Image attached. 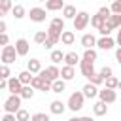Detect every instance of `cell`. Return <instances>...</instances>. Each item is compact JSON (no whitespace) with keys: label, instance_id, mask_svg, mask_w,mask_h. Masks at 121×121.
I'll return each instance as SVG.
<instances>
[{"label":"cell","instance_id":"1","mask_svg":"<svg viewBox=\"0 0 121 121\" xmlns=\"http://www.w3.org/2000/svg\"><path fill=\"white\" fill-rule=\"evenodd\" d=\"M83 102H85V95H83V91H74L70 96H68V102H66V106H68V110L70 112H79L81 108H83Z\"/></svg>","mask_w":121,"mask_h":121},{"label":"cell","instance_id":"2","mask_svg":"<svg viewBox=\"0 0 121 121\" xmlns=\"http://www.w3.org/2000/svg\"><path fill=\"white\" fill-rule=\"evenodd\" d=\"M36 91H43V93H51V85H53V81L49 79V78H45V76H42V74H36L34 78H32V83H30Z\"/></svg>","mask_w":121,"mask_h":121},{"label":"cell","instance_id":"3","mask_svg":"<svg viewBox=\"0 0 121 121\" xmlns=\"http://www.w3.org/2000/svg\"><path fill=\"white\" fill-rule=\"evenodd\" d=\"M21 100H23L21 95H13V93H9V96L4 100V112H11V113H15V112L21 108Z\"/></svg>","mask_w":121,"mask_h":121},{"label":"cell","instance_id":"4","mask_svg":"<svg viewBox=\"0 0 121 121\" xmlns=\"http://www.w3.org/2000/svg\"><path fill=\"white\" fill-rule=\"evenodd\" d=\"M17 57H19V53H17L15 45H4V47H2L0 60H2L4 64H11V62H15V59H17Z\"/></svg>","mask_w":121,"mask_h":121},{"label":"cell","instance_id":"5","mask_svg":"<svg viewBox=\"0 0 121 121\" xmlns=\"http://www.w3.org/2000/svg\"><path fill=\"white\" fill-rule=\"evenodd\" d=\"M89 23H91V15L87 11H78V15L74 17V30H85Z\"/></svg>","mask_w":121,"mask_h":121},{"label":"cell","instance_id":"6","mask_svg":"<svg viewBox=\"0 0 121 121\" xmlns=\"http://www.w3.org/2000/svg\"><path fill=\"white\" fill-rule=\"evenodd\" d=\"M79 70H81V76H85L87 79L95 74V60H89V59H83L79 60Z\"/></svg>","mask_w":121,"mask_h":121},{"label":"cell","instance_id":"7","mask_svg":"<svg viewBox=\"0 0 121 121\" xmlns=\"http://www.w3.org/2000/svg\"><path fill=\"white\" fill-rule=\"evenodd\" d=\"M98 98H100V100H104V102H108V104H113V102L117 100V93H115V89L104 87V89H100V91H98Z\"/></svg>","mask_w":121,"mask_h":121},{"label":"cell","instance_id":"8","mask_svg":"<svg viewBox=\"0 0 121 121\" xmlns=\"http://www.w3.org/2000/svg\"><path fill=\"white\" fill-rule=\"evenodd\" d=\"M45 8H30V11H28V17H30V21L32 23H43L45 21Z\"/></svg>","mask_w":121,"mask_h":121},{"label":"cell","instance_id":"9","mask_svg":"<svg viewBox=\"0 0 121 121\" xmlns=\"http://www.w3.org/2000/svg\"><path fill=\"white\" fill-rule=\"evenodd\" d=\"M38 74H42V76L49 78L51 81H55V79H59V78H60V70L57 68V64H55V62H53L51 66H47V68H42Z\"/></svg>","mask_w":121,"mask_h":121},{"label":"cell","instance_id":"10","mask_svg":"<svg viewBox=\"0 0 121 121\" xmlns=\"http://www.w3.org/2000/svg\"><path fill=\"white\" fill-rule=\"evenodd\" d=\"M115 43H117V42H115L112 36H100L98 42H96V47L102 49V51H110V49H113Z\"/></svg>","mask_w":121,"mask_h":121},{"label":"cell","instance_id":"11","mask_svg":"<svg viewBox=\"0 0 121 121\" xmlns=\"http://www.w3.org/2000/svg\"><path fill=\"white\" fill-rule=\"evenodd\" d=\"M81 91H83L85 98H96L100 89H98V85H96V83H93V81H87V83L81 87Z\"/></svg>","mask_w":121,"mask_h":121},{"label":"cell","instance_id":"12","mask_svg":"<svg viewBox=\"0 0 121 121\" xmlns=\"http://www.w3.org/2000/svg\"><path fill=\"white\" fill-rule=\"evenodd\" d=\"M21 89H23V81L19 79V76H11L8 79V91L13 93V95H19Z\"/></svg>","mask_w":121,"mask_h":121},{"label":"cell","instance_id":"13","mask_svg":"<svg viewBox=\"0 0 121 121\" xmlns=\"http://www.w3.org/2000/svg\"><path fill=\"white\" fill-rule=\"evenodd\" d=\"M15 49H17L19 57H26V55H28V49H30V43H28V40H25V38H19V40L15 42Z\"/></svg>","mask_w":121,"mask_h":121},{"label":"cell","instance_id":"14","mask_svg":"<svg viewBox=\"0 0 121 121\" xmlns=\"http://www.w3.org/2000/svg\"><path fill=\"white\" fill-rule=\"evenodd\" d=\"M66 104L62 102V100H51V104H49V110H51V113L53 115H62L64 112H66Z\"/></svg>","mask_w":121,"mask_h":121},{"label":"cell","instance_id":"15","mask_svg":"<svg viewBox=\"0 0 121 121\" xmlns=\"http://www.w3.org/2000/svg\"><path fill=\"white\" fill-rule=\"evenodd\" d=\"M93 113L96 115V117H102V115H106L108 113V102H104V100H96L95 104H93Z\"/></svg>","mask_w":121,"mask_h":121},{"label":"cell","instance_id":"16","mask_svg":"<svg viewBox=\"0 0 121 121\" xmlns=\"http://www.w3.org/2000/svg\"><path fill=\"white\" fill-rule=\"evenodd\" d=\"M96 38H95V34H91V32H87V34H83L81 36V40H79V43H81V47L83 49H87V47H95L96 45Z\"/></svg>","mask_w":121,"mask_h":121},{"label":"cell","instance_id":"17","mask_svg":"<svg viewBox=\"0 0 121 121\" xmlns=\"http://www.w3.org/2000/svg\"><path fill=\"white\" fill-rule=\"evenodd\" d=\"M60 78L66 79V81H72L76 78V66H70V64H64L60 68Z\"/></svg>","mask_w":121,"mask_h":121},{"label":"cell","instance_id":"18","mask_svg":"<svg viewBox=\"0 0 121 121\" xmlns=\"http://www.w3.org/2000/svg\"><path fill=\"white\" fill-rule=\"evenodd\" d=\"M64 91H66V79H62V78L55 79V81H53V85H51V93L60 95V93H64Z\"/></svg>","mask_w":121,"mask_h":121},{"label":"cell","instance_id":"19","mask_svg":"<svg viewBox=\"0 0 121 121\" xmlns=\"http://www.w3.org/2000/svg\"><path fill=\"white\" fill-rule=\"evenodd\" d=\"M76 42V34L72 32V30H62V34H60V43L62 45H72Z\"/></svg>","mask_w":121,"mask_h":121},{"label":"cell","instance_id":"20","mask_svg":"<svg viewBox=\"0 0 121 121\" xmlns=\"http://www.w3.org/2000/svg\"><path fill=\"white\" fill-rule=\"evenodd\" d=\"M66 4H64V0H47L45 2V9L47 11H59V9H62Z\"/></svg>","mask_w":121,"mask_h":121},{"label":"cell","instance_id":"21","mask_svg":"<svg viewBox=\"0 0 121 121\" xmlns=\"http://www.w3.org/2000/svg\"><path fill=\"white\" fill-rule=\"evenodd\" d=\"M79 60H81V57H79L76 51H70V53H66V55H64V64L76 66V64H79Z\"/></svg>","mask_w":121,"mask_h":121},{"label":"cell","instance_id":"22","mask_svg":"<svg viewBox=\"0 0 121 121\" xmlns=\"http://www.w3.org/2000/svg\"><path fill=\"white\" fill-rule=\"evenodd\" d=\"M78 15V11H76V6H72V4H66L64 8H62V17L64 19H72L74 21V17Z\"/></svg>","mask_w":121,"mask_h":121},{"label":"cell","instance_id":"23","mask_svg":"<svg viewBox=\"0 0 121 121\" xmlns=\"http://www.w3.org/2000/svg\"><path fill=\"white\" fill-rule=\"evenodd\" d=\"M26 68H28L32 74H38V72L42 70V62H40V59H30V60H26Z\"/></svg>","mask_w":121,"mask_h":121},{"label":"cell","instance_id":"24","mask_svg":"<svg viewBox=\"0 0 121 121\" xmlns=\"http://www.w3.org/2000/svg\"><path fill=\"white\" fill-rule=\"evenodd\" d=\"M64 55H66V53H62L60 49H53L51 55H49V59H51V62L59 64V62H64Z\"/></svg>","mask_w":121,"mask_h":121},{"label":"cell","instance_id":"25","mask_svg":"<svg viewBox=\"0 0 121 121\" xmlns=\"http://www.w3.org/2000/svg\"><path fill=\"white\" fill-rule=\"evenodd\" d=\"M17 76H19V79L23 81V85H28V83H32V78H34V74H32L28 68H26V70H23V72H19Z\"/></svg>","mask_w":121,"mask_h":121},{"label":"cell","instance_id":"26","mask_svg":"<svg viewBox=\"0 0 121 121\" xmlns=\"http://www.w3.org/2000/svg\"><path fill=\"white\" fill-rule=\"evenodd\" d=\"M34 91H36V89L28 83V85H23V89H21V93H19V95H21L25 100H30V98L34 96Z\"/></svg>","mask_w":121,"mask_h":121},{"label":"cell","instance_id":"27","mask_svg":"<svg viewBox=\"0 0 121 121\" xmlns=\"http://www.w3.org/2000/svg\"><path fill=\"white\" fill-rule=\"evenodd\" d=\"M25 13H26V11H25V8H23L21 4H15V6H13V9H11V15H13V19H17V21H19V19H23V17H25Z\"/></svg>","mask_w":121,"mask_h":121},{"label":"cell","instance_id":"28","mask_svg":"<svg viewBox=\"0 0 121 121\" xmlns=\"http://www.w3.org/2000/svg\"><path fill=\"white\" fill-rule=\"evenodd\" d=\"M11 9H13L11 0H0V15H2V17L8 15V11H11Z\"/></svg>","mask_w":121,"mask_h":121},{"label":"cell","instance_id":"29","mask_svg":"<svg viewBox=\"0 0 121 121\" xmlns=\"http://www.w3.org/2000/svg\"><path fill=\"white\" fill-rule=\"evenodd\" d=\"M106 21H108V19H104V17H102L100 13H96V15H93V17H91V25H93V26H95L96 30H98V28H100V26H102V25H104Z\"/></svg>","mask_w":121,"mask_h":121},{"label":"cell","instance_id":"30","mask_svg":"<svg viewBox=\"0 0 121 121\" xmlns=\"http://www.w3.org/2000/svg\"><path fill=\"white\" fill-rule=\"evenodd\" d=\"M81 57H83V59H89V60H96V59H98V53H96L95 47H87Z\"/></svg>","mask_w":121,"mask_h":121},{"label":"cell","instance_id":"31","mask_svg":"<svg viewBox=\"0 0 121 121\" xmlns=\"http://www.w3.org/2000/svg\"><path fill=\"white\" fill-rule=\"evenodd\" d=\"M45 40H47V30H38V32L34 34V42H36L38 45H43Z\"/></svg>","mask_w":121,"mask_h":121},{"label":"cell","instance_id":"32","mask_svg":"<svg viewBox=\"0 0 121 121\" xmlns=\"http://www.w3.org/2000/svg\"><path fill=\"white\" fill-rule=\"evenodd\" d=\"M108 23H110L113 28H119V26H121V13H112L110 19H108Z\"/></svg>","mask_w":121,"mask_h":121},{"label":"cell","instance_id":"33","mask_svg":"<svg viewBox=\"0 0 121 121\" xmlns=\"http://www.w3.org/2000/svg\"><path fill=\"white\" fill-rule=\"evenodd\" d=\"M64 21H66L64 17H53L49 25H51V26H55V28H59V30H64Z\"/></svg>","mask_w":121,"mask_h":121},{"label":"cell","instance_id":"34","mask_svg":"<svg viewBox=\"0 0 121 121\" xmlns=\"http://www.w3.org/2000/svg\"><path fill=\"white\" fill-rule=\"evenodd\" d=\"M15 115H17V121H28V119H32V115H30L26 110H23V108H19V110L15 112Z\"/></svg>","mask_w":121,"mask_h":121},{"label":"cell","instance_id":"35","mask_svg":"<svg viewBox=\"0 0 121 121\" xmlns=\"http://www.w3.org/2000/svg\"><path fill=\"white\" fill-rule=\"evenodd\" d=\"M112 30H113V26H112V25H110L108 21H106V23H104V25H102V26L98 28L100 36H110V34H112Z\"/></svg>","mask_w":121,"mask_h":121},{"label":"cell","instance_id":"36","mask_svg":"<svg viewBox=\"0 0 121 121\" xmlns=\"http://www.w3.org/2000/svg\"><path fill=\"white\" fill-rule=\"evenodd\" d=\"M106 87H110V89H117V85H119V79L115 78V76H110V78H106Z\"/></svg>","mask_w":121,"mask_h":121},{"label":"cell","instance_id":"37","mask_svg":"<svg viewBox=\"0 0 121 121\" xmlns=\"http://www.w3.org/2000/svg\"><path fill=\"white\" fill-rule=\"evenodd\" d=\"M0 78H11V70H9V64H4L2 62V66H0Z\"/></svg>","mask_w":121,"mask_h":121},{"label":"cell","instance_id":"38","mask_svg":"<svg viewBox=\"0 0 121 121\" xmlns=\"http://www.w3.org/2000/svg\"><path fill=\"white\" fill-rule=\"evenodd\" d=\"M89 81H93V83H96V85H102V83H104V76H102L100 72H95V74L89 78Z\"/></svg>","mask_w":121,"mask_h":121},{"label":"cell","instance_id":"39","mask_svg":"<svg viewBox=\"0 0 121 121\" xmlns=\"http://www.w3.org/2000/svg\"><path fill=\"white\" fill-rule=\"evenodd\" d=\"M96 13H100L104 19H110V15H112V8H108V6H102V8H100Z\"/></svg>","mask_w":121,"mask_h":121},{"label":"cell","instance_id":"40","mask_svg":"<svg viewBox=\"0 0 121 121\" xmlns=\"http://www.w3.org/2000/svg\"><path fill=\"white\" fill-rule=\"evenodd\" d=\"M32 121H49V115L40 112V113H34V115H32Z\"/></svg>","mask_w":121,"mask_h":121},{"label":"cell","instance_id":"41","mask_svg":"<svg viewBox=\"0 0 121 121\" xmlns=\"http://www.w3.org/2000/svg\"><path fill=\"white\" fill-rule=\"evenodd\" d=\"M110 8H112V13H121V2L119 0H113Z\"/></svg>","mask_w":121,"mask_h":121},{"label":"cell","instance_id":"42","mask_svg":"<svg viewBox=\"0 0 121 121\" xmlns=\"http://www.w3.org/2000/svg\"><path fill=\"white\" fill-rule=\"evenodd\" d=\"M100 74L104 76V81H106V78H110V76H113V70H112L110 66H104V68L100 70Z\"/></svg>","mask_w":121,"mask_h":121},{"label":"cell","instance_id":"43","mask_svg":"<svg viewBox=\"0 0 121 121\" xmlns=\"http://www.w3.org/2000/svg\"><path fill=\"white\" fill-rule=\"evenodd\" d=\"M8 42H9L8 34L6 32H0V45H8Z\"/></svg>","mask_w":121,"mask_h":121},{"label":"cell","instance_id":"44","mask_svg":"<svg viewBox=\"0 0 121 121\" xmlns=\"http://www.w3.org/2000/svg\"><path fill=\"white\" fill-rule=\"evenodd\" d=\"M53 45H55V42H53V40H51V38H49V36H47V40H45V42H43V47H45V49H51V47H53Z\"/></svg>","mask_w":121,"mask_h":121},{"label":"cell","instance_id":"45","mask_svg":"<svg viewBox=\"0 0 121 121\" xmlns=\"http://www.w3.org/2000/svg\"><path fill=\"white\" fill-rule=\"evenodd\" d=\"M115 60H117V64L121 66V45L115 49Z\"/></svg>","mask_w":121,"mask_h":121},{"label":"cell","instance_id":"46","mask_svg":"<svg viewBox=\"0 0 121 121\" xmlns=\"http://www.w3.org/2000/svg\"><path fill=\"white\" fill-rule=\"evenodd\" d=\"M6 28H8V25H6V21L2 19V21H0V32H6Z\"/></svg>","mask_w":121,"mask_h":121},{"label":"cell","instance_id":"47","mask_svg":"<svg viewBox=\"0 0 121 121\" xmlns=\"http://www.w3.org/2000/svg\"><path fill=\"white\" fill-rule=\"evenodd\" d=\"M115 42H117V45H121V30H117V38H115Z\"/></svg>","mask_w":121,"mask_h":121},{"label":"cell","instance_id":"48","mask_svg":"<svg viewBox=\"0 0 121 121\" xmlns=\"http://www.w3.org/2000/svg\"><path fill=\"white\" fill-rule=\"evenodd\" d=\"M117 89H119V91H121V79H119V85H117Z\"/></svg>","mask_w":121,"mask_h":121},{"label":"cell","instance_id":"49","mask_svg":"<svg viewBox=\"0 0 121 121\" xmlns=\"http://www.w3.org/2000/svg\"><path fill=\"white\" fill-rule=\"evenodd\" d=\"M38 2H47V0H38Z\"/></svg>","mask_w":121,"mask_h":121},{"label":"cell","instance_id":"50","mask_svg":"<svg viewBox=\"0 0 121 121\" xmlns=\"http://www.w3.org/2000/svg\"><path fill=\"white\" fill-rule=\"evenodd\" d=\"M119 30H121V26H119Z\"/></svg>","mask_w":121,"mask_h":121},{"label":"cell","instance_id":"51","mask_svg":"<svg viewBox=\"0 0 121 121\" xmlns=\"http://www.w3.org/2000/svg\"><path fill=\"white\" fill-rule=\"evenodd\" d=\"M119 2H121V0H119Z\"/></svg>","mask_w":121,"mask_h":121}]
</instances>
